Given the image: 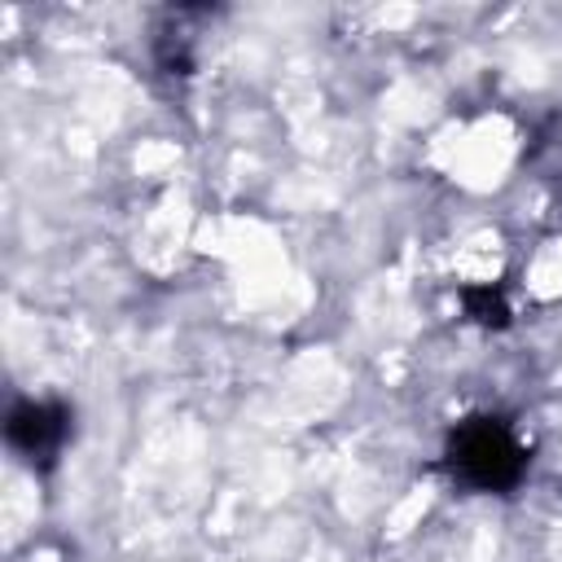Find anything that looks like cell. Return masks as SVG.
<instances>
[{
	"label": "cell",
	"mask_w": 562,
	"mask_h": 562,
	"mask_svg": "<svg viewBox=\"0 0 562 562\" xmlns=\"http://www.w3.org/2000/svg\"><path fill=\"white\" fill-rule=\"evenodd\" d=\"M448 470L474 492H509L527 474V443L514 435L505 417L492 413H470L448 430Z\"/></svg>",
	"instance_id": "cell-1"
},
{
	"label": "cell",
	"mask_w": 562,
	"mask_h": 562,
	"mask_svg": "<svg viewBox=\"0 0 562 562\" xmlns=\"http://www.w3.org/2000/svg\"><path fill=\"white\" fill-rule=\"evenodd\" d=\"M70 435V408L57 400H22L9 408L4 439L26 461H48Z\"/></svg>",
	"instance_id": "cell-2"
},
{
	"label": "cell",
	"mask_w": 562,
	"mask_h": 562,
	"mask_svg": "<svg viewBox=\"0 0 562 562\" xmlns=\"http://www.w3.org/2000/svg\"><path fill=\"white\" fill-rule=\"evenodd\" d=\"M461 307H465V316L470 321H479V325H505L509 321V303H505V294L496 290V285H465L461 290Z\"/></svg>",
	"instance_id": "cell-3"
}]
</instances>
